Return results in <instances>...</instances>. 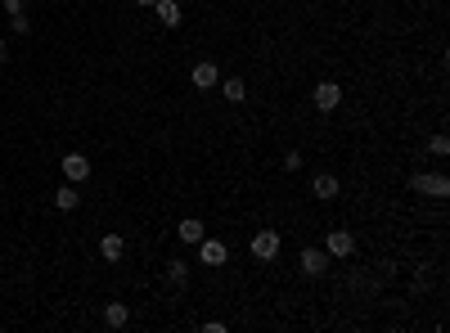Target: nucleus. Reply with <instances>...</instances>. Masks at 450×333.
<instances>
[{
    "instance_id": "3",
    "label": "nucleus",
    "mask_w": 450,
    "mask_h": 333,
    "mask_svg": "<svg viewBox=\"0 0 450 333\" xmlns=\"http://www.w3.org/2000/svg\"><path fill=\"white\" fill-rule=\"evenodd\" d=\"M194 248H198V261H203V266H225V257H230L225 243L221 239H207V234L194 243Z\"/></svg>"
},
{
    "instance_id": "20",
    "label": "nucleus",
    "mask_w": 450,
    "mask_h": 333,
    "mask_svg": "<svg viewBox=\"0 0 450 333\" xmlns=\"http://www.w3.org/2000/svg\"><path fill=\"white\" fill-rule=\"evenodd\" d=\"M18 9H27V0H5V14H18Z\"/></svg>"
},
{
    "instance_id": "13",
    "label": "nucleus",
    "mask_w": 450,
    "mask_h": 333,
    "mask_svg": "<svg viewBox=\"0 0 450 333\" xmlns=\"http://www.w3.org/2000/svg\"><path fill=\"white\" fill-rule=\"evenodd\" d=\"M216 86H221V95H225L230 104H243V99H248V86H243V77H225V81H216Z\"/></svg>"
},
{
    "instance_id": "22",
    "label": "nucleus",
    "mask_w": 450,
    "mask_h": 333,
    "mask_svg": "<svg viewBox=\"0 0 450 333\" xmlns=\"http://www.w3.org/2000/svg\"><path fill=\"white\" fill-rule=\"evenodd\" d=\"M0 63H5V41H0Z\"/></svg>"
},
{
    "instance_id": "15",
    "label": "nucleus",
    "mask_w": 450,
    "mask_h": 333,
    "mask_svg": "<svg viewBox=\"0 0 450 333\" xmlns=\"http://www.w3.org/2000/svg\"><path fill=\"white\" fill-rule=\"evenodd\" d=\"M77 203H81V194H77V185H63L59 194H54V207H59V212H72Z\"/></svg>"
},
{
    "instance_id": "9",
    "label": "nucleus",
    "mask_w": 450,
    "mask_h": 333,
    "mask_svg": "<svg viewBox=\"0 0 450 333\" xmlns=\"http://www.w3.org/2000/svg\"><path fill=\"white\" fill-rule=\"evenodd\" d=\"M203 234H207V225L198 221V216H185V221L176 225V239H180V243H198Z\"/></svg>"
},
{
    "instance_id": "7",
    "label": "nucleus",
    "mask_w": 450,
    "mask_h": 333,
    "mask_svg": "<svg viewBox=\"0 0 450 333\" xmlns=\"http://www.w3.org/2000/svg\"><path fill=\"white\" fill-rule=\"evenodd\" d=\"M189 77H194V86H198V90H212V86L221 81V68H216V63L207 59V63H194V72H189Z\"/></svg>"
},
{
    "instance_id": "10",
    "label": "nucleus",
    "mask_w": 450,
    "mask_h": 333,
    "mask_svg": "<svg viewBox=\"0 0 450 333\" xmlns=\"http://www.w3.org/2000/svg\"><path fill=\"white\" fill-rule=\"evenodd\" d=\"M99 257L104 261H122V257H127V239H122V234H104L99 239Z\"/></svg>"
},
{
    "instance_id": "11",
    "label": "nucleus",
    "mask_w": 450,
    "mask_h": 333,
    "mask_svg": "<svg viewBox=\"0 0 450 333\" xmlns=\"http://www.w3.org/2000/svg\"><path fill=\"white\" fill-rule=\"evenodd\" d=\"M104 325H109V329H127L131 325V311L122 307V302H109V307H104Z\"/></svg>"
},
{
    "instance_id": "16",
    "label": "nucleus",
    "mask_w": 450,
    "mask_h": 333,
    "mask_svg": "<svg viewBox=\"0 0 450 333\" xmlns=\"http://www.w3.org/2000/svg\"><path fill=\"white\" fill-rule=\"evenodd\" d=\"M167 284H171V289H185V284H189V266L185 261H171L167 266Z\"/></svg>"
},
{
    "instance_id": "6",
    "label": "nucleus",
    "mask_w": 450,
    "mask_h": 333,
    "mask_svg": "<svg viewBox=\"0 0 450 333\" xmlns=\"http://www.w3.org/2000/svg\"><path fill=\"white\" fill-rule=\"evenodd\" d=\"M298 266H302V275H324V266H329V252H324V248H302Z\"/></svg>"
},
{
    "instance_id": "21",
    "label": "nucleus",
    "mask_w": 450,
    "mask_h": 333,
    "mask_svg": "<svg viewBox=\"0 0 450 333\" xmlns=\"http://www.w3.org/2000/svg\"><path fill=\"white\" fill-rule=\"evenodd\" d=\"M136 5H158V0H136Z\"/></svg>"
},
{
    "instance_id": "12",
    "label": "nucleus",
    "mask_w": 450,
    "mask_h": 333,
    "mask_svg": "<svg viewBox=\"0 0 450 333\" xmlns=\"http://www.w3.org/2000/svg\"><path fill=\"white\" fill-rule=\"evenodd\" d=\"M153 9H158V23H162V27H180V18H185V14H180V5H176V0H158Z\"/></svg>"
},
{
    "instance_id": "8",
    "label": "nucleus",
    "mask_w": 450,
    "mask_h": 333,
    "mask_svg": "<svg viewBox=\"0 0 450 333\" xmlns=\"http://www.w3.org/2000/svg\"><path fill=\"white\" fill-rule=\"evenodd\" d=\"M63 176H68V185H81V180L90 176V163H86L81 154H68L63 158Z\"/></svg>"
},
{
    "instance_id": "17",
    "label": "nucleus",
    "mask_w": 450,
    "mask_h": 333,
    "mask_svg": "<svg viewBox=\"0 0 450 333\" xmlns=\"http://www.w3.org/2000/svg\"><path fill=\"white\" fill-rule=\"evenodd\" d=\"M9 27H14L18 36H27V32H32V18H27V9H18V14H9Z\"/></svg>"
},
{
    "instance_id": "5",
    "label": "nucleus",
    "mask_w": 450,
    "mask_h": 333,
    "mask_svg": "<svg viewBox=\"0 0 450 333\" xmlns=\"http://www.w3.org/2000/svg\"><path fill=\"white\" fill-rule=\"evenodd\" d=\"M324 252H329V257H351V252H356V234H351V230H329Z\"/></svg>"
},
{
    "instance_id": "19",
    "label": "nucleus",
    "mask_w": 450,
    "mask_h": 333,
    "mask_svg": "<svg viewBox=\"0 0 450 333\" xmlns=\"http://www.w3.org/2000/svg\"><path fill=\"white\" fill-rule=\"evenodd\" d=\"M284 171H302V154L293 149V154H284Z\"/></svg>"
},
{
    "instance_id": "1",
    "label": "nucleus",
    "mask_w": 450,
    "mask_h": 333,
    "mask_svg": "<svg viewBox=\"0 0 450 333\" xmlns=\"http://www.w3.org/2000/svg\"><path fill=\"white\" fill-rule=\"evenodd\" d=\"M410 189H415V194H428V198H446L450 194V180L446 176H433V171H419V176L410 180Z\"/></svg>"
},
{
    "instance_id": "4",
    "label": "nucleus",
    "mask_w": 450,
    "mask_h": 333,
    "mask_svg": "<svg viewBox=\"0 0 450 333\" xmlns=\"http://www.w3.org/2000/svg\"><path fill=\"white\" fill-rule=\"evenodd\" d=\"M311 99H315V108H320V113H333V108L342 104V86H338V81H320Z\"/></svg>"
},
{
    "instance_id": "14",
    "label": "nucleus",
    "mask_w": 450,
    "mask_h": 333,
    "mask_svg": "<svg viewBox=\"0 0 450 333\" xmlns=\"http://www.w3.org/2000/svg\"><path fill=\"white\" fill-rule=\"evenodd\" d=\"M315 198H320V203L338 198V176H315Z\"/></svg>"
},
{
    "instance_id": "18",
    "label": "nucleus",
    "mask_w": 450,
    "mask_h": 333,
    "mask_svg": "<svg viewBox=\"0 0 450 333\" xmlns=\"http://www.w3.org/2000/svg\"><path fill=\"white\" fill-rule=\"evenodd\" d=\"M428 154H433V158H446L450 154V140L446 136H433V140H428Z\"/></svg>"
},
{
    "instance_id": "2",
    "label": "nucleus",
    "mask_w": 450,
    "mask_h": 333,
    "mask_svg": "<svg viewBox=\"0 0 450 333\" xmlns=\"http://www.w3.org/2000/svg\"><path fill=\"white\" fill-rule=\"evenodd\" d=\"M252 257L257 261H275V257H280V234L275 230H257L252 234Z\"/></svg>"
}]
</instances>
